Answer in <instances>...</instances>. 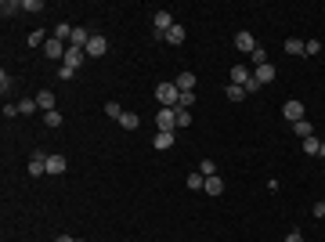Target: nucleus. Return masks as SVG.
Here are the masks:
<instances>
[{"mask_svg": "<svg viewBox=\"0 0 325 242\" xmlns=\"http://www.w3.org/2000/svg\"><path fill=\"white\" fill-rule=\"evenodd\" d=\"M174 84H177V91H181V94H184V91H195V76H192V72H181Z\"/></svg>", "mask_w": 325, "mask_h": 242, "instance_id": "dca6fc26", "label": "nucleus"}, {"mask_svg": "<svg viewBox=\"0 0 325 242\" xmlns=\"http://www.w3.org/2000/svg\"><path fill=\"white\" fill-rule=\"evenodd\" d=\"M318 155H325V141H321V152H318Z\"/></svg>", "mask_w": 325, "mask_h": 242, "instance_id": "79ce46f5", "label": "nucleus"}, {"mask_svg": "<svg viewBox=\"0 0 325 242\" xmlns=\"http://www.w3.org/2000/svg\"><path fill=\"white\" fill-rule=\"evenodd\" d=\"M250 79H253V69H246V65H235V69H231V84H235V87H246Z\"/></svg>", "mask_w": 325, "mask_h": 242, "instance_id": "6e6552de", "label": "nucleus"}, {"mask_svg": "<svg viewBox=\"0 0 325 242\" xmlns=\"http://www.w3.org/2000/svg\"><path fill=\"white\" fill-rule=\"evenodd\" d=\"M155 101H159L163 109H177V101H181L177 84H159V87H155Z\"/></svg>", "mask_w": 325, "mask_h": 242, "instance_id": "f257e3e1", "label": "nucleus"}, {"mask_svg": "<svg viewBox=\"0 0 325 242\" xmlns=\"http://www.w3.org/2000/svg\"><path fill=\"white\" fill-rule=\"evenodd\" d=\"M304 44H307V40H296V36H293V40H286V55H293V58H296V55H304Z\"/></svg>", "mask_w": 325, "mask_h": 242, "instance_id": "aec40b11", "label": "nucleus"}, {"mask_svg": "<svg viewBox=\"0 0 325 242\" xmlns=\"http://www.w3.org/2000/svg\"><path fill=\"white\" fill-rule=\"evenodd\" d=\"M293 130H296V138H300V141H304V138H311V134H314V127H311V123H307V119H300V123H293Z\"/></svg>", "mask_w": 325, "mask_h": 242, "instance_id": "b1692460", "label": "nucleus"}, {"mask_svg": "<svg viewBox=\"0 0 325 242\" xmlns=\"http://www.w3.org/2000/svg\"><path fill=\"white\" fill-rule=\"evenodd\" d=\"M163 40H167V44H181V40H184V25H174L167 36H163Z\"/></svg>", "mask_w": 325, "mask_h": 242, "instance_id": "a878e982", "label": "nucleus"}, {"mask_svg": "<svg viewBox=\"0 0 325 242\" xmlns=\"http://www.w3.org/2000/svg\"><path fill=\"white\" fill-rule=\"evenodd\" d=\"M15 116H22V112H18V105L8 101V105H4V119H15Z\"/></svg>", "mask_w": 325, "mask_h": 242, "instance_id": "4c0bfd02", "label": "nucleus"}, {"mask_svg": "<svg viewBox=\"0 0 325 242\" xmlns=\"http://www.w3.org/2000/svg\"><path fill=\"white\" fill-rule=\"evenodd\" d=\"M152 145H155V148H170V145H174V134H170V130H159Z\"/></svg>", "mask_w": 325, "mask_h": 242, "instance_id": "412c9836", "label": "nucleus"}, {"mask_svg": "<svg viewBox=\"0 0 325 242\" xmlns=\"http://www.w3.org/2000/svg\"><path fill=\"white\" fill-rule=\"evenodd\" d=\"M119 127H123V130H138L141 127V116L138 112H123V116H119Z\"/></svg>", "mask_w": 325, "mask_h": 242, "instance_id": "ddd939ff", "label": "nucleus"}, {"mask_svg": "<svg viewBox=\"0 0 325 242\" xmlns=\"http://www.w3.org/2000/svg\"><path fill=\"white\" fill-rule=\"evenodd\" d=\"M29 44H33V47H36V44H47V33H44V29H33V33H29Z\"/></svg>", "mask_w": 325, "mask_h": 242, "instance_id": "c756f323", "label": "nucleus"}, {"mask_svg": "<svg viewBox=\"0 0 325 242\" xmlns=\"http://www.w3.org/2000/svg\"><path fill=\"white\" fill-rule=\"evenodd\" d=\"M321 51H325V40H321Z\"/></svg>", "mask_w": 325, "mask_h": 242, "instance_id": "37998d69", "label": "nucleus"}, {"mask_svg": "<svg viewBox=\"0 0 325 242\" xmlns=\"http://www.w3.org/2000/svg\"><path fill=\"white\" fill-rule=\"evenodd\" d=\"M282 116H286L289 123H300V119H304V101L300 98H289L286 105H282Z\"/></svg>", "mask_w": 325, "mask_h": 242, "instance_id": "20e7f679", "label": "nucleus"}, {"mask_svg": "<svg viewBox=\"0 0 325 242\" xmlns=\"http://www.w3.org/2000/svg\"><path fill=\"white\" fill-rule=\"evenodd\" d=\"M55 101H58V98H55L51 91H40V94H36V105L44 109V112H55Z\"/></svg>", "mask_w": 325, "mask_h": 242, "instance_id": "4468645a", "label": "nucleus"}, {"mask_svg": "<svg viewBox=\"0 0 325 242\" xmlns=\"http://www.w3.org/2000/svg\"><path fill=\"white\" fill-rule=\"evenodd\" d=\"M253 79H257L260 87H267L271 79H275V65H271V62H267V65H257V69H253Z\"/></svg>", "mask_w": 325, "mask_h": 242, "instance_id": "9b49d317", "label": "nucleus"}, {"mask_svg": "<svg viewBox=\"0 0 325 242\" xmlns=\"http://www.w3.org/2000/svg\"><path fill=\"white\" fill-rule=\"evenodd\" d=\"M155 127L159 130H177V109H159V116H155Z\"/></svg>", "mask_w": 325, "mask_h": 242, "instance_id": "7ed1b4c3", "label": "nucleus"}, {"mask_svg": "<svg viewBox=\"0 0 325 242\" xmlns=\"http://www.w3.org/2000/svg\"><path fill=\"white\" fill-rule=\"evenodd\" d=\"M44 174H47V155L36 152V155L29 159V177H44Z\"/></svg>", "mask_w": 325, "mask_h": 242, "instance_id": "1a4fd4ad", "label": "nucleus"}, {"mask_svg": "<svg viewBox=\"0 0 325 242\" xmlns=\"http://www.w3.org/2000/svg\"><path fill=\"white\" fill-rule=\"evenodd\" d=\"M177 127H192V112L188 109H177Z\"/></svg>", "mask_w": 325, "mask_h": 242, "instance_id": "72a5a7b5", "label": "nucleus"}, {"mask_svg": "<svg viewBox=\"0 0 325 242\" xmlns=\"http://www.w3.org/2000/svg\"><path fill=\"white\" fill-rule=\"evenodd\" d=\"M152 25H155V33H159V36H167V33H170V29H174L177 22H174V15H170V11H155Z\"/></svg>", "mask_w": 325, "mask_h": 242, "instance_id": "39448f33", "label": "nucleus"}, {"mask_svg": "<svg viewBox=\"0 0 325 242\" xmlns=\"http://www.w3.org/2000/svg\"><path fill=\"white\" fill-rule=\"evenodd\" d=\"M224 98H231V101H242V98H246V87H235V84H228V87H224Z\"/></svg>", "mask_w": 325, "mask_h": 242, "instance_id": "4be33fe9", "label": "nucleus"}, {"mask_svg": "<svg viewBox=\"0 0 325 242\" xmlns=\"http://www.w3.org/2000/svg\"><path fill=\"white\" fill-rule=\"evenodd\" d=\"M321 203H325V199H321Z\"/></svg>", "mask_w": 325, "mask_h": 242, "instance_id": "c03bdc74", "label": "nucleus"}, {"mask_svg": "<svg viewBox=\"0 0 325 242\" xmlns=\"http://www.w3.org/2000/svg\"><path fill=\"white\" fill-rule=\"evenodd\" d=\"M202 184H206V177H202V174H199V170H195V174H188V177H184V188H192V192H202Z\"/></svg>", "mask_w": 325, "mask_h": 242, "instance_id": "f3484780", "label": "nucleus"}, {"mask_svg": "<svg viewBox=\"0 0 325 242\" xmlns=\"http://www.w3.org/2000/svg\"><path fill=\"white\" fill-rule=\"evenodd\" d=\"M202 192H206V195H221V192H224V181H221V177H206Z\"/></svg>", "mask_w": 325, "mask_h": 242, "instance_id": "a211bd4d", "label": "nucleus"}, {"mask_svg": "<svg viewBox=\"0 0 325 242\" xmlns=\"http://www.w3.org/2000/svg\"><path fill=\"white\" fill-rule=\"evenodd\" d=\"M105 116H112V119H116V123H119V116H123V109H119L116 101H109V105H105Z\"/></svg>", "mask_w": 325, "mask_h": 242, "instance_id": "f704fd0d", "label": "nucleus"}, {"mask_svg": "<svg viewBox=\"0 0 325 242\" xmlns=\"http://www.w3.org/2000/svg\"><path fill=\"white\" fill-rule=\"evenodd\" d=\"M91 44V33L84 29V25H72V36H69V47H79V51H84Z\"/></svg>", "mask_w": 325, "mask_h": 242, "instance_id": "0eeeda50", "label": "nucleus"}, {"mask_svg": "<svg viewBox=\"0 0 325 242\" xmlns=\"http://www.w3.org/2000/svg\"><path fill=\"white\" fill-rule=\"evenodd\" d=\"M84 62H87V51H79V47H69V51H65V62H62V65H69V69H79Z\"/></svg>", "mask_w": 325, "mask_h": 242, "instance_id": "9d476101", "label": "nucleus"}, {"mask_svg": "<svg viewBox=\"0 0 325 242\" xmlns=\"http://www.w3.org/2000/svg\"><path fill=\"white\" fill-rule=\"evenodd\" d=\"M22 11H44V0H22Z\"/></svg>", "mask_w": 325, "mask_h": 242, "instance_id": "c9c22d12", "label": "nucleus"}, {"mask_svg": "<svg viewBox=\"0 0 325 242\" xmlns=\"http://www.w3.org/2000/svg\"><path fill=\"white\" fill-rule=\"evenodd\" d=\"M300 148H304L307 155H318V152H321V141H318V138L311 134V138H304V141H300Z\"/></svg>", "mask_w": 325, "mask_h": 242, "instance_id": "6ab92c4d", "label": "nucleus"}, {"mask_svg": "<svg viewBox=\"0 0 325 242\" xmlns=\"http://www.w3.org/2000/svg\"><path fill=\"white\" fill-rule=\"evenodd\" d=\"M69 36H72V25L58 22V25H55V40H62V44H69Z\"/></svg>", "mask_w": 325, "mask_h": 242, "instance_id": "5701e85b", "label": "nucleus"}, {"mask_svg": "<svg viewBox=\"0 0 325 242\" xmlns=\"http://www.w3.org/2000/svg\"><path fill=\"white\" fill-rule=\"evenodd\" d=\"M55 242H79V238H72V235H58Z\"/></svg>", "mask_w": 325, "mask_h": 242, "instance_id": "a19ab883", "label": "nucleus"}, {"mask_svg": "<svg viewBox=\"0 0 325 242\" xmlns=\"http://www.w3.org/2000/svg\"><path fill=\"white\" fill-rule=\"evenodd\" d=\"M235 47H238L242 55H253V51H257L260 44L253 40V33H250V29H238V33H235Z\"/></svg>", "mask_w": 325, "mask_h": 242, "instance_id": "f03ea898", "label": "nucleus"}, {"mask_svg": "<svg viewBox=\"0 0 325 242\" xmlns=\"http://www.w3.org/2000/svg\"><path fill=\"white\" fill-rule=\"evenodd\" d=\"M0 11H4V15H18L22 4H18V0H4V4H0Z\"/></svg>", "mask_w": 325, "mask_h": 242, "instance_id": "cd10ccee", "label": "nucleus"}, {"mask_svg": "<svg viewBox=\"0 0 325 242\" xmlns=\"http://www.w3.org/2000/svg\"><path fill=\"white\" fill-rule=\"evenodd\" d=\"M65 155H47V174H65Z\"/></svg>", "mask_w": 325, "mask_h": 242, "instance_id": "2eb2a0df", "label": "nucleus"}, {"mask_svg": "<svg viewBox=\"0 0 325 242\" xmlns=\"http://www.w3.org/2000/svg\"><path fill=\"white\" fill-rule=\"evenodd\" d=\"M0 91H4V94L11 91V76H8V69H4V72H0Z\"/></svg>", "mask_w": 325, "mask_h": 242, "instance_id": "e433bc0d", "label": "nucleus"}, {"mask_svg": "<svg viewBox=\"0 0 325 242\" xmlns=\"http://www.w3.org/2000/svg\"><path fill=\"white\" fill-rule=\"evenodd\" d=\"M72 76H76V69H69V65L58 69V79H72Z\"/></svg>", "mask_w": 325, "mask_h": 242, "instance_id": "58836bf2", "label": "nucleus"}, {"mask_svg": "<svg viewBox=\"0 0 325 242\" xmlns=\"http://www.w3.org/2000/svg\"><path fill=\"white\" fill-rule=\"evenodd\" d=\"M286 242H304V235H300V231H289V235H286Z\"/></svg>", "mask_w": 325, "mask_h": 242, "instance_id": "ea45409f", "label": "nucleus"}, {"mask_svg": "<svg viewBox=\"0 0 325 242\" xmlns=\"http://www.w3.org/2000/svg\"><path fill=\"white\" fill-rule=\"evenodd\" d=\"M192 105H195V91H184L181 101H177V109H192Z\"/></svg>", "mask_w": 325, "mask_h": 242, "instance_id": "2f4dec72", "label": "nucleus"}, {"mask_svg": "<svg viewBox=\"0 0 325 242\" xmlns=\"http://www.w3.org/2000/svg\"><path fill=\"white\" fill-rule=\"evenodd\" d=\"M65 51H69V47L62 44V40H47V44H44V55H47V58H65Z\"/></svg>", "mask_w": 325, "mask_h": 242, "instance_id": "f8f14e48", "label": "nucleus"}, {"mask_svg": "<svg viewBox=\"0 0 325 242\" xmlns=\"http://www.w3.org/2000/svg\"><path fill=\"white\" fill-rule=\"evenodd\" d=\"M44 123L47 127H62V112L55 109V112H44Z\"/></svg>", "mask_w": 325, "mask_h": 242, "instance_id": "c85d7f7f", "label": "nucleus"}, {"mask_svg": "<svg viewBox=\"0 0 325 242\" xmlns=\"http://www.w3.org/2000/svg\"><path fill=\"white\" fill-rule=\"evenodd\" d=\"M250 58H253V69H257V65H267V51H264V47H257Z\"/></svg>", "mask_w": 325, "mask_h": 242, "instance_id": "7c9ffc66", "label": "nucleus"}, {"mask_svg": "<svg viewBox=\"0 0 325 242\" xmlns=\"http://www.w3.org/2000/svg\"><path fill=\"white\" fill-rule=\"evenodd\" d=\"M199 174H202V177H217V163H213V159H202V163H199Z\"/></svg>", "mask_w": 325, "mask_h": 242, "instance_id": "393cba45", "label": "nucleus"}, {"mask_svg": "<svg viewBox=\"0 0 325 242\" xmlns=\"http://www.w3.org/2000/svg\"><path fill=\"white\" fill-rule=\"evenodd\" d=\"M36 109H40V105H36L33 98H22V101H18V112H22V116H33Z\"/></svg>", "mask_w": 325, "mask_h": 242, "instance_id": "bb28decb", "label": "nucleus"}, {"mask_svg": "<svg viewBox=\"0 0 325 242\" xmlns=\"http://www.w3.org/2000/svg\"><path fill=\"white\" fill-rule=\"evenodd\" d=\"M304 55H321V40H307V44H304Z\"/></svg>", "mask_w": 325, "mask_h": 242, "instance_id": "473e14b6", "label": "nucleus"}, {"mask_svg": "<svg viewBox=\"0 0 325 242\" xmlns=\"http://www.w3.org/2000/svg\"><path fill=\"white\" fill-rule=\"evenodd\" d=\"M84 51H87V58H101V55H109V40L105 36H91V44Z\"/></svg>", "mask_w": 325, "mask_h": 242, "instance_id": "423d86ee", "label": "nucleus"}]
</instances>
